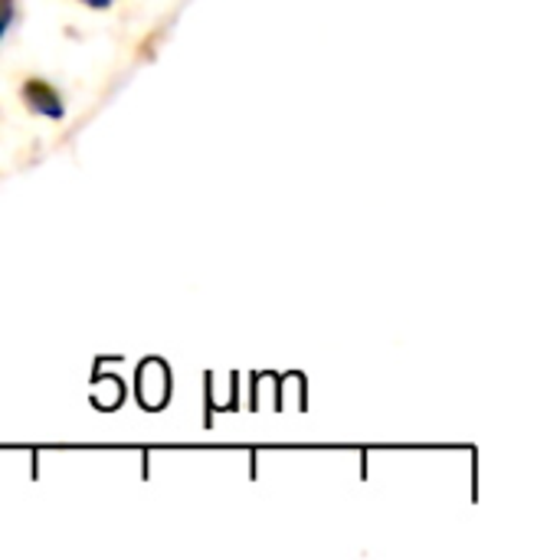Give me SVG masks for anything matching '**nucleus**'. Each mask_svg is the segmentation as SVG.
Wrapping results in <instances>:
<instances>
[{
	"mask_svg": "<svg viewBox=\"0 0 560 560\" xmlns=\"http://www.w3.org/2000/svg\"><path fill=\"white\" fill-rule=\"evenodd\" d=\"M13 10H16V0H0V39H3V33H7V26L13 20Z\"/></svg>",
	"mask_w": 560,
	"mask_h": 560,
	"instance_id": "obj_2",
	"label": "nucleus"
},
{
	"mask_svg": "<svg viewBox=\"0 0 560 560\" xmlns=\"http://www.w3.org/2000/svg\"><path fill=\"white\" fill-rule=\"evenodd\" d=\"M82 3H85V7H92V10H105L112 0H82Z\"/></svg>",
	"mask_w": 560,
	"mask_h": 560,
	"instance_id": "obj_3",
	"label": "nucleus"
},
{
	"mask_svg": "<svg viewBox=\"0 0 560 560\" xmlns=\"http://www.w3.org/2000/svg\"><path fill=\"white\" fill-rule=\"evenodd\" d=\"M20 98L33 115H43L49 121H59L66 115V102H62L59 89L46 79H26L20 85Z\"/></svg>",
	"mask_w": 560,
	"mask_h": 560,
	"instance_id": "obj_1",
	"label": "nucleus"
}]
</instances>
